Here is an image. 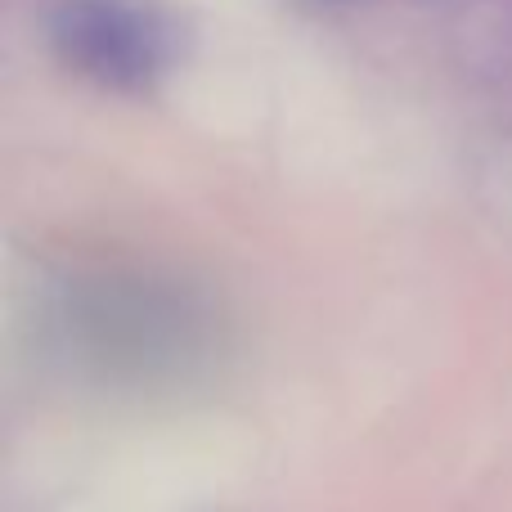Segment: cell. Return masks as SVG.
Wrapping results in <instances>:
<instances>
[{"instance_id": "1", "label": "cell", "mask_w": 512, "mask_h": 512, "mask_svg": "<svg viewBox=\"0 0 512 512\" xmlns=\"http://www.w3.org/2000/svg\"><path fill=\"white\" fill-rule=\"evenodd\" d=\"M54 50L113 90H144L176 59V32L162 14L126 0H63L50 18Z\"/></svg>"}]
</instances>
